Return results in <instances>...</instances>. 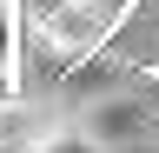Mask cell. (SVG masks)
Returning a JSON list of instances; mask_svg holds the SVG:
<instances>
[{"mask_svg": "<svg viewBox=\"0 0 159 153\" xmlns=\"http://www.w3.org/2000/svg\"><path fill=\"white\" fill-rule=\"evenodd\" d=\"M7 33H13V13L0 7V60H7V53H13V40H7Z\"/></svg>", "mask_w": 159, "mask_h": 153, "instance_id": "obj_4", "label": "cell"}, {"mask_svg": "<svg viewBox=\"0 0 159 153\" xmlns=\"http://www.w3.org/2000/svg\"><path fill=\"white\" fill-rule=\"evenodd\" d=\"M33 153H113V146L99 140L93 127H47V133H40V146H33Z\"/></svg>", "mask_w": 159, "mask_h": 153, "instance_id": "obj_2", "label": "cell"}, {"mask_svg": "<svg viewBox=\"0 0 159 153\" xmlns=\"http://www.w3.org/2000/svg\"><path fill=\"white\" fill-rule=\"evenodd\" d=\"M86 127H93V133H99L106 146H119V140H126V133L139 127V107H126V100H113V107H99V113H93Z\"/></svg>", "mask_w": 159, "mask_h": 153, "instance_id": "obj_3", "label": "cell"}, {"mask_svg": "<svg viewBox=\"0 0 159 153\" xmlns=\"http://www.w3.org/2000/svg\"><path fill=\"white\" fill-rule=\"evenodd\" d=\"M40 133H47V120H40L20 93H7V100H0V146H40Z\"/></svg>", "mask_w": 159, "mask_h": 153, "instance_id": "obj_1", "label": "cell"}]
</instances>
